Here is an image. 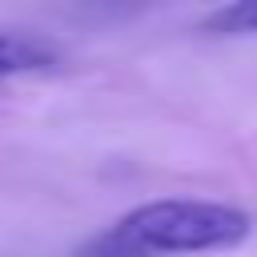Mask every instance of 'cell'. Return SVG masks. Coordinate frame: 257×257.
<instances>
[{"instance_id":"1","label":"cell","mask_w":257,"mask_h":257,"mask_svg":"<svg viewBox=\"0 0 257 257\" xmlns=\"http://www.w3.org/2000/svg\"><path fill=\"white\" fill-rule=\"evenodd\" d=\"M253 237V217L225 201L161 197L128 209L96 233L80 257H197L225 253Z\"/></svg>"},{"instance_id":"2","label":"cell","mask_w":257,"mask_h":257,"mask_svg":"<svg viewBox=\"0 0 257 257\" xmlns=\"http://www.w3.org/2000/svg\"><path fill=\"white\" fill-rule=\"evenodd\" d=\"M60 60V48L44 36L28 32H0V80L24 76V72H44Z\"/></svg>"},{"instance_id":"3","label":"cell","mask_w":257,"mask_h":257,"mask_svg":"<svg viewBox=\"0 0 257 257\" xmlns=\"http://www.w3.org/2000/svg\"><path fill=\"white\" fill-rule=\"evenodd\" d=\"M201 28L213 32V36H253L257 32V0L221 4L201 20Z\"/></svg>"}]
</instances>
